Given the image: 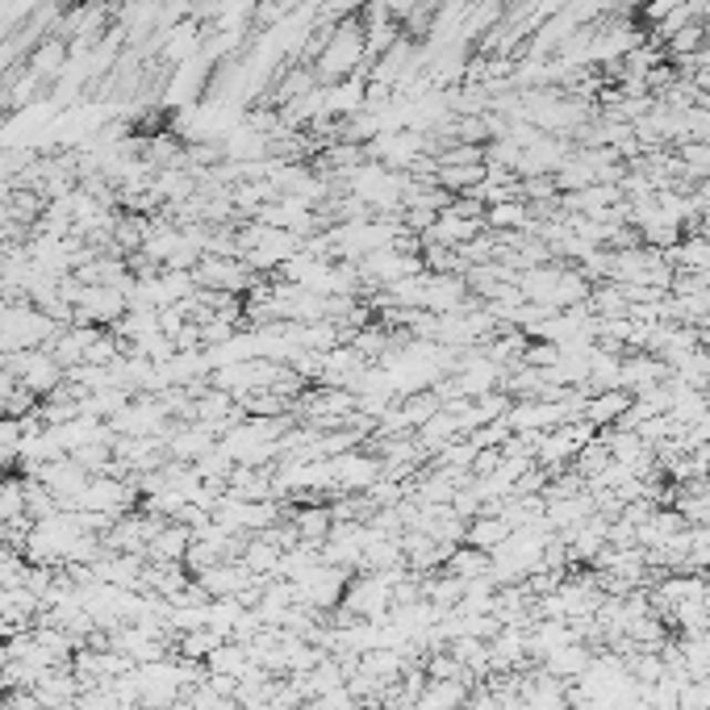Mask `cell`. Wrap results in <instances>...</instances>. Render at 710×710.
I'll use <instances>...</instances> for the list:
<instances>
[{"instance_id": "cell-1", "label": "cell", "mask_w": 710, "mask_h": 710, "mask_svg": "<svg viewBox=\"0 0 710 710\" xmlns=\"http://www.w3.org/2000/svg\"><path fill=\"white\" fill-rule=\"evenodd\" d=\"M372 55H368V34L364 21L347 18V21H330L327 38L313 55V72L322 84H335V80H347V75H364Z\"/></svg>"}, {"instance_id": "cell-2", "label": "cell", "mask_w": 710, "mask_h": 710, "mask_svg": "<svg viewBox=\"0 0 710 710\" xmlns=\"http://www.w3.org/2000/svg\"><path fill=\"white\" fill-rule=\"evenodd\" d=\"M511 535H514V527L502 518V514H476V518H469V527H464V544L481 547V552H493V547L506 544Z\"/></svg>"}, {"instance_id": "cell-3", "label": "cell", "mask_w": 710, "mask_h": 710, "mask_svg": "<svg viewBox=\"0 0 710 710\" xmlns=\"http://www.w3.org/2000/svg\"><path fill=\"white\" fill-rule=\"evenodd\" d=\"M589 660H594V652L585 644H565L552 656H544V669L552 677H560V681H577V677L589 673Z\"/></svg>"}, {"instance_id": "cell-4", "label": "cell", "mask_w": 710, "mask_h": 710, "mask_svg": "<svg viewBox=\"0 0 710 710\" xmlns=\"http://www.w3.org/2000/svg\"><path fill=\"white\" fill-rule=\"evenodd\" d=\"M490 565H493L490 552L460 544V547H452V556L443 560V573H452L455 582H476V577H490Z\"/></svg>"}]
</instances>
